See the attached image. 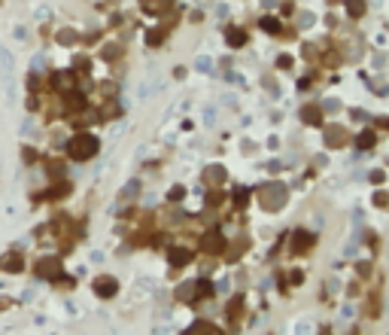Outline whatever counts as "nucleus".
Instances as JSON below:
<instances>
[{"instance_id": "nucleus-1", "label": "nucleus", "mask_w": 389, "mask_h": 335, "mask_svg": "<svg viewBox=\"0 0 389 335\" xmlns=\"http://www.w3.org/2000/svg\"><path fill=\"white\" fill-rule=\"evenodd\" d=\"M98 150H100V140H98L94 134H88V131L73 134L70 143H67V156L76 159V162H88V159H94Z\"/></svg>"}, {"instance_id": "nucleus-2", "label": "nucleus", "mask_w": 389, "mask_h": 335, "mask_svg": "<svg viewBox=\"0 0 389 335\" xmlns=\"http://www.w3.org/2000/svg\"><path fill=\"white\" fill-rule=\"evenodd\" d=\"M286 198H289L286 186H283V183H277V180L264 183L262 189H258V201H262V207H264V210H280V207L286 204Z\"/></svg>"}, {"instance_id": "nucleus-3", "label": "nucleus", "mask_w": 389, "mask_h": 335, "mask_svg": "<svg viewBox=\"0 0 389 335\" xmlns=\"http://www.w3.org/2000/svg\"><path fill=\"white\" fill-rule=\"evenodd\" d=\"M34 271H36V277L55 280V277H61V259L58 256H43V259H36Z\"/></svg>"}, {"instance_id": "nucleus-4", "label": "nucleus", "mask_w": 389, "mask_h": 335, "mask_svg": "<svg viewBox=\"0 0 389 335\" xmlns=\"http://www.w3.org/2000/svg\"><path fill=\"white\" fill-rule=\"evenodd\" d=\"M316 244V235L314 232H307V229H298V232H292V241H289V250L295 253V256H301V253H307L310 247Z\"/></svg>"}, {"instance_id": "nucleus-5", "label": "nucleus", "mask_w": 389, "mask_h": 335, "mask_svg": "<svg viewBox=\"0 0 389 335\" xmlns=\"http://www.w3.org/2000/svg\"><path fill=\"white\" fill-rule=\"evenodd\" d=\"M201 250H204V253H210V256L222 253V250H225V235H222L219 229H210V232L201 238Z\"/></svg>"}, {"instance_id": "nucleus-6", "label": "nucleus", "mask_w": 389, "mask_h": 335, "mask_svg": "<svg viewBox=\"0 0 389 335\" xmlns=\"http://www.w3.org/2000/svg\"><path fill=\"white\" fill-rule=\"evenodd\" d=\"M94 292L100 295V299H112V295L119 292V283H116V277H106V274H104V277L94 280Z\"/></svg>"}, {"instance_id": "nucleus-7", "label": "nucleus", "mask_w": 389, "mask_h": 335, "mask_svg": "<svg viewBox=\"0 0 389 335\" xmlns=\"http://www.w3.org/2000/svg\"><path fill=\"white\" fill-rule=\"evenodd\" d=\"M168 259H170L174 268H186V265L192 262V250H186V247H170V250H168Z\"/></svg>"}, {"instance_id": "nucleus-8", "label": "nucleus", "mask_w": 389, "mask_h": 335, "mask_svg": "<svg viewBox=\"0 0 389 335\" xmlns=\"http://www.w3.org/2000/svg\"><path fill=\"white\" fill-rule=\"evenodd\" d=\"M73 83H76L73 70H64V73H52V89H58V92H70V89H73Z\"/></svg>"}, {"instance_id": "nucleus-9", "label": "nucleus", "mask_w": 389, "mask_h": 335, "mask_svg": "<svg viewBox=\"0 0 389 335\" xmlns=\"http://www.w3.org/2000/svg\"><path fill=\"white\" fill-rule=\"evenodd\" d=\"M64 110H67V113H82V110H86V98H82L80 92H67Z\"/></svg>"}, {"instance_id": "nucleus-10", "label": "nucleus", "mask_w": 389, "mask_h": 335, "mask_svg": "<svg viewBox=\"0 0 389 335\" xmlns=\"http://www.w3.org/2000/svg\"><path fill=\"white\" fill-rule=\"evenodd\" d=\"M344 143H346V134H344V128H338V125L326 128V146L338 150V146H344Z\"/></svg>"}, {"instance_id": "nucleus-11", "label": "nucleus", "mask_w": 389, "mask_h": 335, "mask_svg": "<svg viewBox=\"0 0 389 335\" xmlns=\"http://www.w3.org/2000/svg\"><path fill=\"white\" fill-rule=\"evenodd\" d=\"M204 180H207V183H213V186H216V183L222 186V183L228 180V171H225L222 165H210V168L204 171Z\"/></svg>"}, {"instance_id": "nucleus-12", "label": "nucleus", "mask_w": 389, "mask_h": 335, "mask_svg": "<svg viewBox=\"0 0 389 335\" xmlns=\"http://www.w3.org/2000/svg\"><path fill=\"white\" fill-rule=\"evenodd\" d=\"M301 119H304L307 125H320V122H322V110H320L316 104H310V107L301 110Z\"/></svg>"}, {"instance_id": "nucleus-13", "label": "nucleus", "mask_w": 389, "mask_h": 335, "mask_svg": "<svg viewBox=\"0 0 389 335\" xmlns=\"http://www.w3.org/2000/svg\"><path fill=\"white\" fill-rule=\"evenodd\" d=\"M186 335H222V332H219L213 323H207V320H198V323H194V326H192Z\"/></svg>"}, {"instance_id": "nucleus-14", "label": "nucleus", "mask_w": 389, "mask_h": 335, "mask_svg": "<svg viewBox=\"0 0 389 335\" xmlns=\"http://www.w3.org/2000/svg\"><path fill=\"white\" fill-rule=\"evenodd\" d=\"M225 40H228L231 49H240V46L246 43V31H240V28H228V37H225Z\"/></svg>"}, {"instance_id": "nucleus-15", "label": "nucleus", "mask_w": 389, "mask_h": 335, "mask_svg": "<svg viewBox=\"0 0 389 335\" xmlns=\"http://www.w3.org/2000/svg\"><path fill=\"white\" fill-rule=\"evenodd\" d=\"M22 256L18 253H10V256H4V259H0V268H4V271H22Z\"/></svg>"}, {"instance_id": "nucleus-16", "label": "nucleus", "mask_w": 389, "mask_h": 335, "mask_svg": "<svg viewBox=\"0 0 389 335\" xmlns=\"http://www.w3.org/2000/svg\"><path fill=\"white\" fill-rule=\"evenodd\" d=\"M240 311H244V295H234V299L228 302V320H231V323L240 320Z\"/></svg>"}, {"instance_id": "nucleus-17", "label": "nucleus", "mask_w": 389, "mask_h": 335, "mask_svg": "<svg viewBox=\"0 0 389 335\" xmlns=\"http://www.w3.org/2000/svg\"><path fill=\"white\" fill-rule=\"evenodd\" d=\"M346 13L353 16V19L365 16V0H346Z\"/></svg>"}, {"instance_id": "nucleus-18", "label": "nucleus", "mask_w": 389, "mask_h": 335, "mask_svg": "<svg viewBox=\"0 0 389 335\" xmlns=\"http://www.w3.org/2000/svg\"><path fill=\"white\" fill-rule=\"evenodd\" d=\"M374 131H362L359 137H356V146H359V150H368V146H374Z\"/></svg>"}, {"instance_id": "nucleus-19", "label": "nucleus", "mask_w": 389, "mask_h": 335, "mask_svg": "<svg viewBox=\"0 0 389 335\" xmlns=\"http://www.w3.org/2000/svg\"><path fill=\"white\" fill-rule=\"evenodd\" d=\"M162 40H164V31H162V28H152V31H146V43H149V46H158Z\"/></svg>"}, {"instance_id": "nucleus-20", "label": "nucleus", "mask_w": 389, "mask_h": 335, "mask_svg": "<svg viewBox=\"0 0 389 335\" xmlns=\"http://www.w3.org/2000/svg\"><path fill=\"white\" fill-rule=\"evenodd\" d=\"M194 295H213V283L207 277H201L198 283H194Z\"/></svg>"}, {"instance_id": "nucleus-21", "label": "nucleus", "mask_w": 389, "mask_h": 335, "mask_svg": "<svg viewBox=\"0 0 389 335\" xmlns=\"http://www.w3.org/2000/svg\"><path fill=\"white\" fill-rule=\"evenodd\" d=\"M262 31H268V34H280V22L270 19V16H264V19H262Z\"/></svg>"}, {"instance_id": "nucleus-22", "label": "nucleus", "mask_w": 389, "mask_h": 335, "mask_svg": "<svg viewBox=\"0 0 389 335\" xmlns=\"http://www.w3.org/2000/svg\"><path fill=\"white\" fill-rule=\"evenodd\" d=\"M137 189H140V183H137V180H131V183L125 186V189H122V195H119V201H128L131 195H137Z\"/></svg>"}, {"instance_id": "nucleus-23", "label": "nucleus", "mask_w": 389, "mask_h": 335, "mask_svg": "<svg viewBox=\"0 0 389 335\" xmlns=\"http://www.w3.org/2000/svg\"><path fill=\"white\" fill-rule=\"evenodd\" d=\"M176 295H180V299H182V302H188V299H192V295H194V283H182V286L176 289Z\"/></svg>"}, {"instance_id": "nucleus-24", "label": "nucleus", "mask_w": 389, "mask_h": 335, "mask_svg": "<svg viewBox=\"0 0 389 335\" xmlns=\"http://www.w3.org/2000/svg\"><path fill=\"white\" fill-rule=\"evenodd\" d=\"M58 43H64V46L76 43V34H73V31H61V34H58Z\"/></svg>"}, {"instance_id": "nucleus-25", "label": "nucleus", "mask_w": 389, "mask_h": 335, "mask_svg": "<svg viewBox=\"0 0 389 335\" xmlns=\"http://www.w3.org/2000/svg\"><path fill=\"white\" fill-rule=\"evenodd\" d=\"M246 201H250V192H246V189H238V192H234V204H238V207H246Z\"/></svg>"}, {"instance_id": "nucleus-26", "label": "nucleus", "mask_w": 389, "mask_h": 335, "mask_svg": "<svg viewBox=\"0 0 389 335\" xmlns=\"http://www.w3.org/2000/svg\"><path fill=\"white\" fill-rule=\"evenodd\" d=\"M119 52H122L119 46H106V49H104V58H106V61H116V55H119Z\"/></svg>"}, {"instance_id": "nucleus-27", "label": "nucleus", "mask_w": 389, "mask_h": 335, "mask_svg": "<svg viewBox=\"0 0 389 335\" xmlns=\"http://www.w3.org/2000/svg\"><path fill=\"white\" fill-rule=\"evenodd\" d=\"M374 204H377V207H386V204H389V195H386V192H374Z\"/></svg>"}, {"instance_id": "nucleus-28", "label": "nucleus", "mask_w": 389, "mask_h": 335, "mask_svg": "<svg viewBox=\"0 0 389 335\" xmlns=\"http://www.w3.org/2000/svg\"><path fill=\"white\" fill-rule=\"evenodd\" d=\"M186 195V189H182V186H174V189H170V201H180Z\"/></svg>"}, {"instance_id": "nucleus-29", "label": "nucleus", "mask_w": 389, "mask_h": 335, "mask_svg": "<svg viewBox=\"0 0 389 335\" xmlns=\"http://www.w3.org/2000/svg\"><path fill=\"white\" fill-rule=\"evenodd\" d=\"M277 67H283V70H286V67H292V55H280V61H277Z\"/></svg>"}, {"instance_id": "nucleus-30", "label": "nucleus", "mask_w": 389, "mask_h": 335, "mask_svg": "<svg viewBox=\"0 0 389 335\" xmlns=\"http://www.w3.org/2000/svg\"><path fill=\"white\" fill-rule=\"evenodd\" d=\"M383 180H386V174H383V171H371V183H377V186H380Z\"/></svg>"}, {"instance_id": "nucleus-31", "label": "nucleus", "mask_w": 389, "mask_h": 335, "mask_svg": "<svg viewBox=\"0 0 389 335\" xmlns=\"http://www.w3.org/2000/svg\"><path fill=\"white\" fill-rule=\"evenodd\" d=\"M207 204H210V207H216V204H219V195H216V192H210V195H207Z\"/></svg>"}, {"instance_id": "nucleus-32", "label": "nucleus", "mask_w": 389, "mask_h": 335, "mask_svg": "<svg viewBox=\"0 0 389 335\" xmlns=\"http://www.w3.org/2000/svg\"><path fill=\"white\" fill-rule=\"evenodd\" d=\"M76 67H80V70H88V58H76Z\"/></svg>"}]
</instances>
